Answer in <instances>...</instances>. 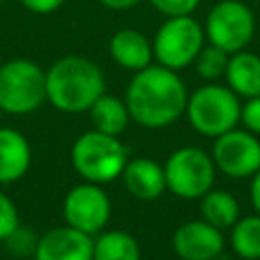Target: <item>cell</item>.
I'll use <instances>...</instances> for the list:
<instances>
[{
	"label": "cell",
	"mask_w": 260,
	"mask_h": 260,
	"mask_svg": "<svg viewBox=\"0 0 260 260\" xmlns=\"http://www.w3.org/2000/svg\"><path fill=\"white\" fill-rule=\"evenodd\" d=\"M187 98L189 93L179 73L158 63L136 71L124 93L130 120L150 130L177 122L185 114Z\"/></svg>",
	"instance_id": "obj_1"
},
{
	"label": "cell",
	"mask_w": 260,
	"mask_h": 260,
	"mask_svg": "<svg viewBox=\"0 0 260 260\" xmlns=\"http://www.w3.org/2000/svg\"><path fill=\"white\" fill-rule=\"evenodd\" d=\"M47 100L65 114H81L106 91V79L95 61L83 55H65L45 71Z\"/></svg>",
	"instance_id": "obj_2"
},
{
	"label": "cell",
	"mask_w": 260,
	"mask_h": 260,
	"mask_svg": "<svg viewBox=\"0 0 260 260\" xmlns=\"http://www.w3.org/2000/svg\"><path fill=\"white\" fill-rule=\"evenodd\" d=\"M128 162V152L118 136L89 130L75 138L71 146V165L77 175L89 183H110L118 179Z\"/></svg>",
	"instance_id": "obj_3"
},
{
	"label": "cell",
	"mask_w": 260,
	"mask_h": 260,
	"mask_svg": "<svg viewBox=\"0 0 260 260\" xmlns=\"http://www.w3.org/2000/svg\"><path fill=\"white\" fill-rule=\"evenodd\" d=\"M240 114V95H236L228 85H219L215 81L197 87L187 98L185 116L191 128L207 138H217L219 134L236 128Z\"/></svg>",
	"instance_id": "obj_4"
},
{
	"label": "cell",
	"mask_w": 260,
	"mask_h": 260,
	"mask_svg": "<svg viewBox=\"0 0 260 260\" xmlns=\"http://www.w3.org/2000/svg\"><path fill=\"white\" fill-rule=\"evenodd\" d=\"M47 100L45 69L30 59H10L0 65V110L24 116Z\"/></svg>",
	"instance_id": "obj_5"
},
{
	"label": "cell",
	"mask_w": 260,
	"mask_h": 260,
	"mask_svg": "<svg viewBox=\"0 0 260 260\" xmlns=\"http://www.w3.org/2000/svg\"><path fill=\"white\" fill-rule=\"evenodd\" d=\"M205 45L203 24L189 16H169L152 37L154 61L173 71L193 65L197 53Z\"/></svg>",
	"instance_id": "obj_6"
},
{
	"label": "cell",
	"mask_w": 260,
	"mask_h": 260,
	"mask_svg": "<svg viewBox=\"0 0 260 260\" xmlns=\"http://www.w3.org/2000/svg\"><path fill=\"white\" fill-rule=\"evenodd\" d=\"M162 169L167 189L181 199H201L215 181L213 158L197 146L177 148L165 160Z\"/></svg>",
	"instance_id": "obj_7"
},
{
	"label": "cell",
	"mask_w": 260,
	"mask_h": 260,
	"mask_svg": "<svg viewBox=\"0 0 260 260\" xmlns=\"http://www.w3.org/2000/svg\"><path fill=\"white\" fill-rule=\"evenodd\" d=\"M203 32L207 43L232 55L250 45L256 32V18L248 4L240 0H219L207 12Z\"/></svg>",
	"instance_id": "obj_8"
},
{
	"label": "cell",
	"mask_w": 260,
	"mask_h": 260,
	"mask_svg": "<svg viewBox=\"0 0 260 260\" xmlns=\"http://www.w3.org/2000/svg\"><path fill=\"white\" fill-rule=\"evenodd\" d=\"M112 201L108 193L98 183H79L67 191L63 199V217L65 223L83 232V234H100L110 221Z\"/></svg>",
	"instance_id": "obj_9"
},
{
	"label": "cell",
	"mask_w": 260,
	"mask_h": 260,
	"mask_svg": "<svg viewBox=\"0 0 260 260\" xmlns=\"http://www.w3.org/2000/svg\"><path fill=\"white\" fill-rule=\"evenodd\" d=\"M211 158L223 175L248 179L260 171V140L250 130L232 128L215 138Z\"/></svg>",
	"instance_id": "obj_10"
},
{
	"label": "cell",
	"mask_w": 260,
	"mask_h": 260,
	"mask_svg": "<svg viewBox=\"0 0 260 260\" xmlns=\"http://www.w3.org/2000/svg\"><path fill=\"white\" fill-rule=\"evenodd\" d=\"M221 230L205 219L181 223L173 234V250L181 260H215L223 252Z\"/></svg>",
	"instance_id": "obj_11"
},
{
	"label": "cell",
	"mask_w": 260,
	"mask_h": 260,
	"mask_svg": "<svg viewBox=\"0 0 260 260\" xmlns=\"http://www.w3.org/2000/svg\"><path fill=\"white\" fill-rule=\"evenodd\" d=\"M35 260H93V238L71 225L43 234L35 248Z\"/></svg>",
	"instance_id": "obj_12"
},
{
	"label": "cell",
	"mask_w": 260,
	"mask_h": 260,
	"mask_svg": "<svg viewBox=\"0 0 260 260\" xmlns=\"http://www.w3.org/2000/svg\"><path fill=\"white\" fill-rule=\"evenodd\" d=\"M108 53L112 61L126 71H140L154 61L152 39L138 28H120L108 41Z\"/></svg>",
	"instance_id": "obj_13"
},
{
	"label": "cell",
	"mask_w": 260,
	"mask_h": 260,
	"mask_svg": "<svg viewBox=\"0 0 260 260\" xmlns=\"http://www.w3.org/2000/svg\"><path fill=\"white\" fill-rule=\"evenodd\" d=\"M120 177L124 181L126 191L140 201H154L167 189L165 169L154 158H146V156L128 158Z\"/></svg>",
	"instance_id": "obj_14"
},
{
	"label": "cell",
	"mask_w": 260,
	"mask_h": 260,
	"mask_svg": "<svg viewBox=\"0 0 260 260\" xmlns=\"http://www.w3.org/2000/svg\"><path fill=\"white\" fill-rule=\"evenodd\" d=\"M32 150L28 140L14 128H0V185L22 179L30 167Z\"/></svg>",
	"instance_id": "obj_15"
},
{
	"label": "cell",
	"mask_w": 260,
	"mask_h": 260,
	"mask_svg": "<svg viewBox=\"0 0 260 260\" xmlns=\"http://www.w3.org/2000/svg\"><path fill=\"white\" fill-rule=\"evenodd\" d=\"M228 87L240 98L260 95V55L252 51H238L230 55L225 69Z\"/></svg>",
	"instance_id": "obj_16"
},
{
	"label": "cell",
	"mask_w": 260,
	"mask_h": 260,
	"mask_svg": "<svg viewBox=\"0 0 260 260\" xmlns=\"http://www.w3.org/2000/svg\"><path fill=\"white\" fill-rule=\"evenodd\" d=\"M87 112H89V120L93 128L100 132L112 134V136H120L130 122V112H128L126 102L106 91L91 104Z\"/></svg>",
	"instance_id": "obj_17"
},
{
	"label": "cell",
	"mask_w": 260,
	"mask_h": 260,
	"mask_svg": "<svg viewBox=\"0 0 260 260\" xmlns=\"http://www.w3.org/2000/svg\"><path fill=\"white\" fill-rule=\"evenodd\" d=\"M201 219L211 223L217 230H230L240 219L238 199L223 189H209L201 197Z\"/></svg>",
	"instance_id": "obj_18"
},
{
	"label": "cell",
	"mask_w": 260,
	"mask_h": 260,
	"mask_svg": "<svg viewBox=\"0 0 260 260\" xmlns=\"http://www.w3.org/2000/svg\"><path fill=\"white\" fill-rule=\"evenodd\" d=\"M93 260H140L138 240L122 230L100 232L93 240Z\"/></svg>",
	"instance_id": "obj_19"
},
{
	"label": "cell",
	"mask_w": 260,
	"mask_h": 260,
	"mask_svg": "<svg viewBox=\"0 0 260 260\" xmlns=\"http://www.w3.org/2000/svg\"><path fill=\"white\" fill-rule=\"evenodd\" d=\"M230 230L232 250L244 260H260V213L240 217Z\"/></svg>",
	"instance_id": "obj_20"
},
{
	"label": "cell",
	"mask_w": 260,
	"mask_h": 260,
	"mask_svg": "<svg viewBox=\"0 0 260 260\" xmlns=\"http://www.w3.org/2000/svg\"><path fill=\"white\" fill-rule=\"evenodd\" d=\"M228 61H230V53H225L223 49L207 43L197 53V57L193 61V67H195V71H197V75L201 79H205V81H217L219 77L225 75Z\"/></svg>",
	"instance_id": "obj_21"
},
{
	"label": "cell",
	"mask_w": 260,
	"mask_h": 260,
	"mask_svg": "<svg viewBox=\"0 0 260 260\" xmlns=\"http://www.w3.org/2000/svg\"><path fill=\"white\" fill-rule=\"evenodd\" d=\"M4 242H6V250L12 256H16V258H28V256H35V248H37L39 238H35V234H30V230L18 225Z\"/></svg>",
	"instance_id": "obj_22"
},
{
	"label": "cell",
	"mask_w": 260,
	"mask_h": 260,
	"mask_svg": "<svg viewBox=\"0 0 260 260\" xmlns=\"http://www.w3.org/2000/svg\"><path fill=\"white\" fill-rule=\"evenodd\" d=\"M18 225H20V219H18V209L14 201L0 191V242H4Z\"/></svg>",
	"instance_id": "obj_23"
},
{
	"label": "cell",
	"mask_w": 260,
	"mask_h": 260,
	"mask_svg": "<svg viewBox=\"0 0 260 260\" xmlns=\"http://www.w3.org/2000/svg\"><path fill=\"white\" fill-rule=\"evenodd\" d=\"M156 12L162 16H189L197 10L201 0H148Z\"/></svg>",
	"instance_id": "obj_24"
},
{
	"label": "cell",
	"mask_w": 260,
	"mask_h": 260,
	"mask_svg": "<svg viewBox=\"0 0 260 260\" xmlns=\"http://www.w3.org/2000/svg\"><path fill=\"white\" fill-rule=\"evenodd\" d=\"M240 122L252 134H260V95H254V98L246 100V104L242 106Z\"/></svg>",
	"instance_id": "obj_25"
},
{
	"label": "cell",
	"mask_w": 260,
	"mask_h": 260,
	"mask_svg": "<svg viewBox=\"0 0 260 260\" xmlns=\"http://www.w3.org/2000/svg\"><path fill=\"white\" fill-rule=\"evenodd\" d=\"M18 2L32 14H53L65 4V0H18Z\"/></svg>",
	"instance_id": "obj_26"
},
{
	"label": "cell",
	"mask_w": 260,
	"mask_h": 260,
	"mask_svg": "<svg viewBox=\"0 0 260 260\" xmlns=\"http://www.w3.org/2000/svg\"><path fill=\"white\" fill-rule=\"evenodd\" d=\"M98 2L110 10H130V8L138 6L142 0H98Z\"/></svg>",
	"instance_id": "obj_27"
},
{
	"label": "cell",
	"mask_w": 260,
	"mask_h": 260,
	"mask_svg": "<svg viewBox=\"0 0 260 260\" xmlns=\"http://www.w3.org/2000/svg\"><path fill=\"white\" fill-rule=\"evenodd\" d=\"M250 201H252L256 213H260V171L252 175V183H250Z\"/></svg>",
	"instance_id": "obj_28"
},
{
	"label": "cell",
	"mask_w": 260,
	"mask_h": 260,
	"mask_svg": "<svg viewBox=\"0 0 260 260\" xmlns=\"http://www.w3.org/2000/svg\"><path fill=\"white\" fill-rule=\"evenodd\" d=\"M0 114H2V110H0Z\"/></svg>",
	"instance_id": "obj_29"
}]
</instances>
